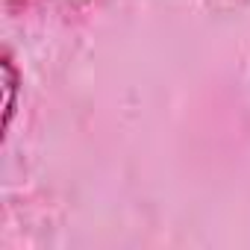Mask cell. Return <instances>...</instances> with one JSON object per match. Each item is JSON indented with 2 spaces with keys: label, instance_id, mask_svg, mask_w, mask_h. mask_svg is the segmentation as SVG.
I'll return each mask as SVG.
<instances>
[{
  "label": "cell",
  "instance_id": "1",
  "mask_svg": "<svg viewBox=\"0 0 250 250\" xmlns=\"http://www.w3.org/2000/svg\"><path fill=\"white\" fill-rule=\"evenodd\" d=\"M0 83H3V139L12 127V118L18 109V91H21V71L12 59V50L3 47V56H0Z\"/></svg>",
  "mask_w": 250,
  "mask_h": 250
}]
</instances>
